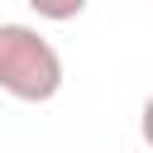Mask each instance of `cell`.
<instances>
[{
  "instance_id": "7a4b0ae2",
  "label": "cell",
  "mask_w": 153,
  "mask_h": 153,
  "mask_svg": "<svg viewBox=\"0 0 153 153\" xmlns=\"http://www.w3.org/2000/svg\"><path fill=\"white\" fill-rule=\"evenodd\" d=\"M29 10H33L38 19H53V24H67V19H76V14L86 10V0H29Z\"/></svg>"
},
{
  "instance_id": "6da1fadb",
  "label": "cell",
  "mask_w": 153,
  "mask_h": 153,
  "mask_svg": "<svg viewBox=\"0 0 153 153\" xmlns=\"http://www.w3.org/2000/svg\"><path fill=\"white\" fill-rule=\"evenodd\" d=\"M0 91L24 105H43L62 91V57L38 29L0 24Z\"/></svg>"
},
{
  "instance_id": "3957f363",
  "label": "cell",
  "mask_w": 153,
  "mask_h": 153,
  "mask_svg": "<svg viewBox=\"0 0 153 153\" xmlns=\"http://www.w3.org/2000/svg\"><path fill=\"white\" fill-rule=\"evenodd\" d=\"M139 134H143V143L153 148V96L143 100V115H139Z\"/></svg>"
}]
</instances>
